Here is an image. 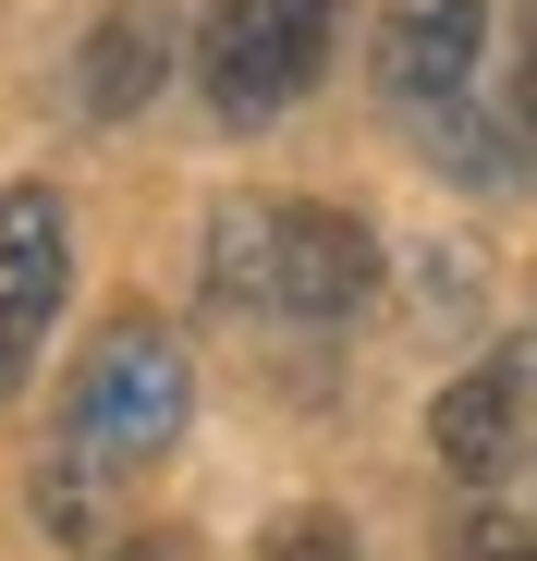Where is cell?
Listing matches in <instances>:
<instances>
[{
	"label": "cell",
	"instance_id": "cell-1",
	"mask_svg": "<svg viewBox=\"0 0 537 561\" xmlns=\"http://www.w3.org/2000/svg\"><path fill=\"white\" fill-rule=\"evenodd\" d=\"M184 403H196V366L184 342H171L159 318H111L99 342H85L73 391H61V439H49V477H37V513L61 537L99 525V501L123 477H147V463L184 439Z\"/></svg>",
	"mask_w": 537,
	"mask_h": 561
},
{
	"label": "cell",
	"instance_id": "cell-2",
	"mask_svg": "<svg viewBox=\"0 0 537 561\" xmlns=\"http://www.w3.org/2000/svg\"><path fill=\"white\" fill-rule=\"evenodd\" d=\"M330 37H342V0H208L196 85H208L220 123H282L330 73Z\"/></svg>",
	"mask_w": 537,
	"mask_h": 561
},
{
	"label": "cell",
	"instance_id": "cell-3",
	"mask_svg": "<svg viewBox=\"0 0 537 561\" xmlns=\"http://www.w3.org/2000/svg\"><path fill=\"white\" fill-rule=\"evenodd\" d=\"M73 294V220L49 183H0V403H13V379L37 366L49 318Z\"/></svg>",
	"mask_w": 537,
	"mask_h": 561
},
{
	"label": "cell",
	"instance_id": "cell-4",
	"mask_svg": "<svg viewBox=\"0 0 537 561\" xmlns=\"http://www.w3.org/2000/svg\"><path fill=\"white\" fill-rule=\"evenodd\" d=\"M379 294V232L354 208H268V318H354Z\"/></svg>",
	"mask_w": 537,
	"mask_h": 561
},
{
	"label": "cell",
	"instance_id": "cell-5",
	"mask_svg": "<svg viewBox=\"0 0 537 561\" xmlns=\"http://www.w3.org/2000/svg\"><path fill=\"white\" fill-rule=\"evenodd\" d=\"M477 49H489V0H391L379 13V99L415 111V123L453 111Z\"/></svg>",
	"mask_w": 537,
	"mask_h": 561
},
{
	"label": "cell",
	"instance_id": "cell-6",
	"mask_svg": "<svg viewBox=\"0 0 537 561\" xmlns=\"http://www.w3.org/2000/svg\"><path fill=\"white\" fill-rule=\"evenodd\" d=\"M525 391H537L525 354H477L465 379L427 403V439H439V463H453L465 489H501L513 463H525Z\"/></svg>",
	"mask_w": 537,
	"mask_h": 561
},
{
	"label": "cell",
	"instance_id": "cell-7",
	"mask_svg": "<svg viewBox=\"0 0 537 561\" xmlns=\"http://www.w3.org/2000/svg\"><path fill=\"white\" fill-rule=\"evenodd\" d=\"M159 85H171V13H159V0H123V13H99V25H85L73 99L99 111V123H135Z\"/></svg>",
	"mask_w": 537,
	"mask_h": 561
},
{
	"label": "cell",
	"instance_id": "cell-8",
	"mask_svg": "<svg viewBox=\"0 0 537 561\" xmlns=\"http://www.w3.org/2000/svg\"><path fill=\"white\" fill-rule=\"evenodd\" d=\"M208 294L220 306H268V208L256 196H220L208 208Z\"/></svg>",
	"mask_w": 537,
	"mask_h": 561
},
{
	"label": "cell",
	"instance_id": "cell-9",
	"mask_svg": "<svg viewBox=\"0 0 537 561\" xmlns=\"http://www.w3.org/2000/svg\"><path fill=\"white\" fill-rule=\"evenodd\" d=\"M256 561H367V549H354V525H342V513H282Z\"/></svg>",
	"mask_w": 537,
	"mask_h": 561
},
{
	"label": "cell",
	"instance_id": "cell-10",
	"mask_svg": "<svg viewBox=\"0 0 537 561\" xmlns=\"http://www.w3.org/2000/svg\"><path fill=\"white\" fill-rule=\"evenodd\" d=\"M439 561H537V525L525 513H465L453 537H439Z\"/></svg>",
	"mask_w": 537,
	"mask_h": 561
},
{
	"label": "cell",
	"instance_id": "cell-11",
	"mask_svg": "<svg viewBox=\"0 0 537 561\" xmlns=\"http://www.w3.org/2000/svg\"><path fill=\"white\" fill-rule=\"evenodd\" d=\"M513 135L537 147V37H525V85H513Z\"/></svg>",
	"mask_w": 537,
	"mask_h": 561
},
{
	"label": "cell",
	"instance_id": "cell-12",
	"mask_svg": "<svg viewBox=\"0 0 537 561\" xmlns=\"http://www.w3.org/2000/svg\"><path fill=\"white\" fill-rule=\"evenodd\" d=\"M123 561H184V537H135V549H123Z\"/></svg>",
	"mask_w": 537,
	"mask_h": 561
}]
</instances>
